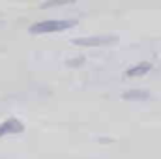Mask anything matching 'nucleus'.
I'll return each instance as SVG.
<instances>
[{
  "label": "nucleus",
  "mask_w": 161,
  "mask_h": 159,
  "mask_svg": "<svg viewBox=\"0 0 161 159\" xmlns=\"http://www.w3.org/2000/svg\"><path fill=\"white\" fill-rule=\"evenodd\" d=\"M77 21L73 19H49V21H40L30 26V34H53V32H62L71 26H75Z\"/></svg>",
  "instance_id": "obj_1"
},
{
  "label": "nucleus",
  "mask_w": 161,
  "mask_h": 159,
  "mask_svg": "<svg viewBox=\"0 0 161 159\" xmlns=\"http://www.w3.org/2000/svg\"><path fill=\"white\" fill-rule=\"evenodd\" d=\"M116 36H90V38H75L71 43L79 45V47H103V45H111L116 43Z\"/></svg>",
  "instance_id": "obj_2"
},
{
  "label": "nucleus",
  "mask_w": 161,
  "mask_h": 159,
  "mask_svg": "<svg viewBox=\"0 0 161 159\" xmlns=\"http://www.w3.org/2000/svg\"><path fill=\"white\" fill-rule=\"evenodd\" d=\"M23 131H25V125L17 118H9L0 123V137H4V135H19Z\"/></svg>",
  "instance_id": "obj_3"
},
{
  "label": "nucleus",
  "mask_w": 161,
  "mask_h": 159,
  "mask_svg": "<svg viewBox=\"0 0 161 159\" xmlns=\"http://www.w3.org/2000/svg\"><path fill=\"white\" fill-rule=\"evenodd\" d=\"M150 69H152L150 62H139V64H135V66H131V68L125 69V77H142Z\"/></svg>",
  "instance_id": "obj_4"
},
{
  "label": "nucleus",
  "mask_w": 161,
  "mask_h": 159,
  "mask_svg": "<svg viewBox=\"0 0 161 159\" xmlns=\"http://www.w3.org/2000/svg\"><path fill=\"white\" fill-rule=\"evenodd\" d=\"M122 97H124L125 101H144V99H150V94H148L146 90H139V88H135V90H127V92H124Z\"/></svg>",
  "instance_id": "obj_5"
},
{
  "label": "nucleus",
  "mask_w": 161,
  "mask_h": 159,
  "mask_svg": "<svg viewBox=\"0 0 161 159\" xmlns=\"http://www.w3.org/2000/svg\"><path fill=\"white\" fill-rule=\"evenodd\" d=\"M75 0H47L43 6L45 8H54V6H68V4H73Z\"/></svg>",
  "instance_id": "obj_6"
},
{
  "label": "nucleus",
  "mask_w": 161,
  "mask_h": 159,
  "mask_svg": "<svg viewBox=\"0 0 161 159\" xmlns=\"http://www.w3.org/2000/svg\"><path fill=\"white\" fill-rule=\"evenodd\" d=\"M66 64H68V68H79V66H82V64H84V58H75V60H68Z\"/></svg>",
  "instance_id": "obj_7"
}]
</instances>
